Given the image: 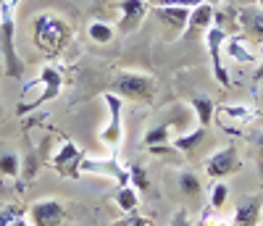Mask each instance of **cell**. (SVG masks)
Instances as JSON below:
<instances>
[{
  "label": "cell",
  "instance_id": "6da1fadb",
  "mask_svg": "<svg viewBox=\"0 0 263 226\" xmlns=\"http://www.w3.org/2000/svg\"><path fill=\"white\" fill-rule=\"evenodd\" d=\"M21 0H0V53H3V71L8 79L24 77V61L16 53V6Z\"/></svg>",
  "mask_w": 263,
  "mask_h": 226
},
{
  "label": "cell",
  "instance_id": "7a4b0ae2",
  "mask_svg": "<svg viewBox=\"0 0 263 226\" xmlns=\"http://www.w3.org/2000/svg\"><path fill=\"white\" fill-rule=\"evenodd\" d=\"M32 34H34V45L40 50H45L50 58L58 55L66 42L71 37V27L63 18H58L55 13H40L32 24Z\"/></svg>",
  "mask_w": 263,
  "mask_h": 226
},
{
  "label": "cell",
  "instance_id": "3957f363",
  "mask_svg": "<svg viewBox=\"0 0 263 226\" xmlns=\"http://www.w3.org/2000/svg\"><path fill=\"white\" fill-rule=\"evenodd\" d=\"M114 92L124 100L150 103L156 98V79L150 74H140V71H121L114 79Z\"/></svg>",
  "mask_w": 263,
  "mask_h": 226
},
{
  "label": "cell",
  "instance_id": "277c9868",
  "mask_svg": "<svg viewBox=\"0 0 263 226\" xmlns=\"http://www.w3.org/2000/svg\"><path fill=\"white\" fill-rule=\"evenodd\" d=\"M79 174L82 176H108L114 179L119 187H126L129 184V166H124L119 161V153L114 150L111 155L105 158H95V155H84L82 163H79Z\"/></svg>",
  "mask_w": 263,
  "mask_h": 226
},
{
  "label": "cell",
  "instance_id": "5b68a950",
  "mask_svg": "<svg viewBox=\"0 0 263 226\" xmlns=\"http://www.w3.org/2000/svg\"><path fill=\"white\" fill-rule=\"evenodd\" d=\"M103 103L108 108V124L100 129V142L105 147H119L121 137H124V121H121V113H124V98H119L116 92H105Z\"/></svg>",
  "mask_w": 263,
  "mask_h": 226
},
{
  "label": "cell",
  "instance_id": "8992f818",
  "mask_svg": "<svg viewBox=\"0 0 263 226\" xmlns=\"http://www.w3.org/2000/svg\"><path fill=\"white\" fill-rule=\"evenodd\" d=\"M203 40H205V48H208V55H211V63H213V77H216V82L221 84V87H232V79H229L224 63H221L224 42L229 40V34H227L221 27L211 24V27L203 32Z\"/></svg>",
  "mask_w": 263,
  "mask_h": 226
},
{
  "label": "cell",
  "instance_id": "52a82bcc",
  "mask_svg": "<svg viewBox=\"0 0 263 226\" xmlns=\"http://www.w3.org/2000/svg\"><path fill=\"white\" fill-rule=\"evenodd\" d=\"M82 158H84V153L79 150V145L74 140H63L50 158V166L66 179H82V174H79Z\"/></svg>",
  "mask_w": 263,
  "mask_h": 226
},
{
  "label": "cell",
  "instance_id": "ba28073f",
  "mask_svg": "<svg viewBox=\"0 0 263 226\" xmlns=\"http://www.w3.org/2000/svg\"><path fill=\"white\" fill-rule=\"evenodd\" d=\"M239 168H242V158H239V150L234 145H227L221 150L211 153V158L205 161V174L213 182H218V179H224V176H229Z\"/></svg>",
  "mask_w": 263,
  "mask_h": 226
},
{
  "label": "cell",
  "instance_id": "9c48e42d",
  "mask_svg": "<svg viewBox=\"0 0 263 226\" xmlns=\"http://www.w3.org/2000/svg\"><path fill=\"white\" fill-rule=\"evenodd\" d=\"M63 218H66L63 202H58L53 197H42V200L32 202L27 211V221L32 226H61Z\"/></svg>",
  "mask_w": 263,
  "mask_h": 226
},
{
  "label": "cell",
  "instance_id": "30bf717a",
  "mask_svg": "<svg viewBox=\"0 0 263 226\" xmlns=\"http://www.w3.org/2000/svg\"><path fill=\"white\" fill-rule=\"evenodd\" d=\"M147 6H150L147 0H119V27L116 29L124 34L137 32L150 11Z\"/></svg>",
  "mask_w": 263,
  "mask_h": 226
},
{
  "label": "cell",
  "instance_id": "8fae6325",
  "mask_svg": "<svg viewBox=\"0 0 263 226\" xmlns=\"http://www.w3.org/2000/svg\"><path fill=\"white\" fill-rule=\"evenodd\" d=\"M239 37H248L253 45H263V6H245L237 11Z\"/></svg>",
  "mask_w": 263,
  "mask_h": 226
},
{
  "label": "cell",
  "instance_id": "7c38bea8",
  "mask_svg": "<svg viewBox=\"0 0 263 226\" xmlns=\"http://www.w3.org/2000/svg\"><path fill=\"white\" fill-rule=\"evenodd\" d=\"M232 226H260L263 221V195H250L234 208V216L229 218Z\"/></svg>",
  "mask_w": 263,
  "mask_h": 226
},
{
  "label": "cell",
  "instance_id": "4fadbf2b",
  "mask_svg": "<svg viewBox=\"0 0 263 226\" xmlns=\"http://www.w3.org/2000/svg\"><path fill=\"white\" fill-rule=\"evenodd\" d=\"M213 16H216V6L213 3H203V6H195L190 8V18H187V27L182 32V40H190L195 34L205 32L213 24Z\"/></svg>",
  "mask_w": 263,
  "mask_h": 226
},
{
  "label": "cell",
  "instance_id": "5bb4252c",
  "mask_svg": "<svg viewBox=\"0 0 263 226\" xmlns=\"http://www.w3.org/2000/svg\"><path fill=\"white\" fill-rule=\"evenodd\" d=\"M156 11V16L163 21V24H168L171 29H177L179 37L187 27V18H190V8H182V6H156L153 8Z\"/></svg>",
  "mask_w": 263,
  "mask_h": 226
},
{
  "label": "cell",
  "instance_id": "9a60e30c",
  "mask_svg": "<svg viewBox=\"0 0 263 226\" xmlns=\"http://www.w3.org/2000/svg\"><path fill=\"white\" fill-rule=\"evenodd\" d=\"M208 137V129L205 126H197L192 131H184V134H177V137L171 140V147L177 153H184V155H192L197 150V145H200L203 140Z\"/></svg>",
  "mask_w": 263,
  "mask_h": 226
},
{
  "label": "cell",
  "instance_id": "2e32d148",
  "mask_svg": "<svg viewBox=\"0 0 263 226\" xmlns=\"http://www.w3.org/2000/svg\"><path fill=\"white\" fill-rule=\"evenodd\" d=\"M224 55L229 61H234V63H253L255 61V50H250L239 34H234V37H229L224 42Z\"/></svg>",
  "mask_w": 263,
  "mask_h": 226
},
{
  "label": "cell",
  "instance_id": "e0dca14e",
  "mask_svg": "<svg viewBox=\"0 0 263 226\" xmlns=\"http://www.w3.org/2000/svg\"><path fill=\"white\" fill-rule=\"evenodd\" d=\"M190 108L195 110V116H197V126H211V121H213V116H216V110H218V105L211 100V98H205V95H195V98H190Z\"/></svg>",
  "mask_w": 263,
  "mask_h": 226
},
{
  "label": "cell",
  "instance_id": "ac0fdd59",
  "mask_svg": "<svg viewBox=\"0 0 263 226\" xmlns=\"http://www.w3.org/2000/svg\"><path fill=\"white\" fill-rule=\"evenodd\" d=\"M177 179H179V190H182L184 197L200 200V195H203V182H200V176L192 174V171H182Z\"/></svg>",
  "mask_w": 263,
  "mask_h": 226
},
{
  "label": "cell",
  "instance_id": "d6986e66",
  "mask_svg": "<svg viewBox=\"0 0 263 226\" xmlns=\"http://www.w3.org/2000/svg\"><path fill=\"white\" fill-rule=\"evenodd\" d=\"M87 34H90V40L98 42V45H108L116 37V27L108 24V21H92V24L87 27Z\"/></svg>",
  "mask_w": 263,
  "mask_h": 226
},
{
  "label": "cell",
  "instance_id": "ffe728a7",
  "mask_svg": "<svg viewBox=\"0 0 263 226\" xmlns=\"http://www.w3.org/2000/svg\"><path fill=\"white\" fill-rule=\"evenodd\" d=\"M171 126L168 124H161V126H153L145 131V137H142V145L145 147H156V145H168L174 137H171Z\"/></svg>",
  "mask_w": 263,
  "mask_h": 226
},
{
  "label": "cell",
  "instance_id": "44dd1931",
  "mask_svg": "<svg viewBox=\"0 0 263 226\" xmlns=\"http://www.w3.org/2000/svg\"><path fill=\"white\" fill-rule=\"evenodd\" d=\"M116 205H119L124 213H135V211H137V205H140L137 190L132 187V184H126V187H119V192H116Z\"/></svg>",
  "mask_w": 263,
  "mask_h": 226
},
{
  "label": "cell",
  "instance_id": "7402d4cb",
  "mask_svg": "<svg viewBox=\"0 0 263 226\" xmlns=\"http://www.w3.org/2000/svg\"><path fill=\"white\" fill-rule=\"evenodd\" d=\"M229 200V184L224 182V179H218V182H213L211 187V195H208V208L211 211H221L227 205Z\"/></svg>",
  "mask_w": 263,
  "mask_h": 226
},
{
  "label": "cell",
  "instance_id": "603a6c76",
  "mask_svg": "<svg viewBox=\"0 0 263 226\" xmlns=\"http://www.w3.org/2000/svg\"><path fill=\"white\" fill-rule=\"evenodd\" d=\"M21 171V161L16 153H0V174L8 176V179H16Z\"/></svg>",
  "mask_w": 263,
  "mask_h": 226
},
{
  "label": "cell",
  "instance_id": "cb8c5ba5",
  "mask_svg": "<svg viewBox=\"0 0 263 226\" xmlns=\"http://www.w3.org/2000/svg\"><path fill=\"white\" fill-rule=\"evenodd\" d=\"M129 184L135 187L137 192H147V187H150L147 171H145L140 163H132V166H129Z\"/></svg>",
  "mask_w": 263,
  "mask_h": 226
},
{
  "label": "cell",
  "instance_id": "d4e9b609",
  "mask_svg": "<svg viewBox=\"0 0 263 226\" xmlns=\"http://www.w3.org/2000/svg\"><path fill=\"white\" fill-rule=\"evenodd\" d=\"M218 110L234 121H253V116H255V110H250L248 105H221Z\"/></svg>",
  "mask_w": 263,
  "mask_h": 226
},
{
  "label": "cell",
  "instance_id": "484cf974",
  "mask_svg": "<svg viewBox=\"0 0 263 226\" xmlns=\"http://www.w3.org/2000/svg\"><path fill=\"white\" fill-rule=\"evenodd\" d=\"M24 216H27V211L21 205H0V226H11L13 221L24 218Z\"/></svg>",
  "mask_w": 263,
  "mask_h": 226
},
{
  "label": "cell",
  "instance_id": "4316f807",
  "mask_svg": "<svg viewBox=\"0 0 263 226\" xmlns=\"http://www.w3.org/2000/svg\"><path fill=\"white\" fill-rule=\"evenodd\" d=\"M203 3H218V0H156V6H182V8H195Z\"/></svg>",
  "mask_w": 263,
  "mask_h": 226
},
{
  "label": "cell",
  "instance_id": "83f0119b",
  "mask_svg": "<svg viewBox=\"0 0 263 226\" xmlns=\"http://www.w3.org/2000/svg\"><path fill=\"white\" fill-rule=\"evenodd\" d=\"M168 226H195V223H192V218H190V213H187V211H177Z\"/></svg>",
  "mask_w": 263,
  "mask_h": 226
},
{
  "label": "cell",
  "instance_id": "f1b7e54d",
  "mask_svg": "<svg viewBox=\"0 0 263 226\" xmlns=\"http://www.w3.org/2000/svg\"><path fill=\"white\" fill-rule=\"evenodd\" d=\"M263 82V58H260V63H258V71H255V77H253V84H260Z\"/></svg>",
  "mask_w": 263,
  "mask_h": 226
},
{
  "label": "cell",
  "instance_id": "f546056e",
  "mask_svg": "<svg viewBox=\"0 0 263 226\" xmlns=\"http://www.w3.org/2000/svg\"><path fill=\"white\" fill-rule=\"evenodd\" d=\"M11 226H32V223H29V221H27V216H24V218H18V221H13Z\"/></svg>",
  "mask_w": 263,
  "mask_h": 226
},
{
  "label": "cell",
  "instance_id": "4dcf8cb0",
  "mask_svg": "<svg viewBox=\"0 0 263 226\" xmlns=\"http://www.w3.org/2000/svg\"><path fill=\"white\" fill-rule=\"evenodd\" d=\"M147 3H156V0H147Z\"/></svg>",
  "mask_w": 263,
  "mask_h": 226
},
{
  "label": "cell",
  "instance_id": "1f68e13d",
  "mask_svg": "<svg viewBox=\"0 0 263 226\" xmlns=\"http://www.w3.org/2000/svg\"><path fill=\"white\" fill-rule=\"evenodd\" d=\"M260 6H263V0H260Z\"/></svg>",
  "mask_w": 263,
  "mask_h": 226
},
{
  "label": "cell",
  "instance_id": "d6a6232c",
  "mask_svg": "<svg viewBox=\"0 0 263 226\" xmlns=\"http://www.w3.org/2000/svg\"><path fill=\"white\" fill-rule=\"evenodd\" d=\"M260 226H263V221H260Z\"/></svg>",
  "mask_w": 263,
  "mask_h": 226
}]
</instances>
